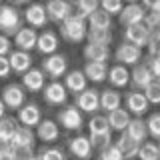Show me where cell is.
<instances>
[{"label": "cell", "mask_w": 160, "mask_h": 160, "mask_svg": "<svg viewBox=\"0 0 160 160\" xmlns=\"http://www.w3.org/2000/svg\"><path fill=\"white\" fill-rule=\"evenodd\" d=\"M86 30H88V24H86V18L78 16V14H72L68 16L64 22L58 24V32L66 42L70 44H78L82 42L84 36H86Z\"/></svg>", "instance_id": "cell-1"}, {"label": "cell", "mask_w": 160, "mask_h": 160, "mask_svg": "<svg viewBox=\"0 0 160 160\" xmlns=\"http://www.w3.org/2000/svg\"><path fill=\"white\" fill-rule=\"evenodd\" d=\"M22 26H24L22 12L12 4H0V34L10 38Z\"/></svg>", "instance_id": "cell-2"}, {"label": "cell", "mask_w": 160, "mask_h": 160, "mask_svg": "<svg viewBox=\"0 0 160 160\" xmlns=\"http://www.w3.org/2000/svg\"><path fill=\"white\" fill-rule=\"evenodd\" d=\"M56 124L64 130H70V132H80L84 126V116L74 104H68L56 112Z\"/></svg>", "instance_id": "cell-3"}, {"label": "cell", "mask_w": 160, "mask_h": 160, "mask_svg": "<svg viewBox=\"0 0 160 160\" xmlns=\"http://www.w3.org/2000/svg\"><path fill=\"white\" fill-rule=\"evenodd\" d=\"M40 70H42V74L46 78L58 80L68 72V58L64 56V54H60V52L44 56V60L40 62Z\"/></svg>", "instance_id": "cell-4"}, {"label": "cell", "mask_w": 160, "mask_h": 160, "mask_svg": "<svg viewBox=\"0 0 160 160\" xmlns=\"http://www.w3.org/2000/svg\"><path fill=\"white\" fill-rule=\"evenodd\" d=\"M0 100L6 106V110H14L16 112L18 108H22L26 104V92L24 88L16 82H10L2 88V94H0Z\"/></svg>", "instance_id": "cell-5"}, {"label": "cell", "mask_w": 160, "mask_h": 160, "mask_svg": "<svg viewBox=\"0 0 160 160\" xmlns=\"http://www.w3.org/2000/svg\"><path fill=\"white\" fill-rule=\"evenodd\" d=\"M98 96H100V92L96 88H86V90H82L80 94L74 96V106H76L82 114H92L94 116V114L100 110Z\"/></svg>", "instance_id": "cell-6"}, {"label": "cell", "mask_w": 160, "mask_h": 160, "mask_svg": "<svg viewBox=\"0 0 160 160\" xmlns=\"http://www.w3.org/2000/svg\"><path fill=\"white\" fill-rule=\"evenodd\" d=\"M44 10H46L48 22H54V24L64 22L68 16H72V14H74L72 4L66 2V0H48V2L44 4Z\"/></svg>", "instance_id": "cell-7"}, {"label": "cell", "mask_w": 160, "mask_h": 160, "mask_svg": "<svg viewBox=\"0 0 160 160\" xmlns=\"http://www.w3.org/2000/svg\"><path fill=\"white\" fill-rule=\"evenodd\" d=\"M42 96H44V102H46L48 106H66L68 92H66V88L62 86V82L52 80V82L44 84Z\"/></svg>", "instance_id": "cell-8"}, {"label": "cell", "mask_w": 160, "mask_h": 160, "mask_svg": "<svg viewBox=\"0 0 160 160\" xmlns=\"http://www.w3.org/2000/svg\"><path fill=\"white\" fill-rule=\"evenodd\" d=\"M22 18H24V22L28 24V28H34V30L44 28V26L48 24L44 4H40V2H32V4H28L26 10L22 12Z\"/></svg>", "instance_id": "cell-9"}, {"label": "cell", "mask_w": 160, "mask_h": 160, "mask_svg": "<svg viewBox=\"0 0 160 160\" xmlns=\"http://www.w3.org/2000/svg\"><path fill=\"white\" fill-rule=\"evenodd\" d=\"M114 60H116V64L120 66H136V64L142 60V50L132 46V44H126L122 42L120 46L116 48V52H114Z\"/></svg>", "instance_id": "cell-10"}, {"label": "cell", "mask_w": 160, "mask_h": 160, "mask_svg": "<svg viewBox=\"0 0 160 160\" xmlns=\"http://www.w3.org/2000/svg\"><path fill=\"white\" fill-rule=\"evenodd\" d=\"M124 104H126V112L128 114H134L136 118H142L144 114L148 112V100L144 98L142 92H138V90H130V92L124 96Z\"/></svg>", "instance_id": "cell-11"}, {"label": "cell", "mask_w": 160, "mask_h": 160, "mask_svg": "<svg viewBox=\"0 0 160 160\" xmlns=\"http://www.w3.org/2000/svg\"><path fill=\"white\" fill-rule=\"evenodd\" d=\"M68 152H70V156L76 158V160H90L92 154H94V150L88 142V136L78 134V136L68 140Z\"/></svg>", "instance_id": "cell-12"}, {"label": "cell", "mask_w": 160, "mask_h": 160, "mask_svg": "<svg viewBox=\"0 0 160 160\" xmlns=\"http://www.w3.org/2000/svg\"><path fill=\"white\" fill-rule=\"evenodd\" d=\"M16 112H18V122H20V126L36 128L38 122L42 120V110H40V106H38V104H34V102H26L22 108H18Z\"/></svg>", "instance_id": "cell-13"}, {"label": "cell", "mask_w": 160, "mask_h": 160, "mask_svg": "<svg viewBox=\"0 0 160 160\" xmlns=\"http://www.w3.org/2000/svg\"><path fill=\"white\" fill-rule=\"evenodd\" d=\"M144 14H146V10L140 6L138 2H132V4L122 6V10L118 12V22L122 24L124 28H126V26H134V24H140L144 20Z\"/></svg>", "instance_id": "cell-14"}, {"label": "cell", "mask_w": 160, "mask_h": 160, "mask_svg": "<svg viewBox=\"0 0 160 160\" xmlns=\"http://www.w3.org/2000/svg\"><path fill=\"white\" fill-rule=\"evenodd\" d=\"M148 36H150V30L144 26L142 22L140 24H134V26H126L124 28V42L126 44H132L142 50L148 42Z\"/></svg>", "instance_id": "cell-15"}, {"label": "cell", "mask_w": 160, "mask_h": 160, "mask_svg": "<svg viewBox=\"0 0 160 160\" xmlns=\"http://www.w3.org/2000/svg\"><path fill=\"white\" fill-rule=\"evenodd\" d=\"M44 84H46V76L42 74V70L32 66V68L28 70V72H24V74H22V84H20V86L24 88V92H32V94H36V92H42Z\"/></svg>", "instance_id": "cell-16"}, {"label": "cell", "mask_w": 160, "mask_h": 160, "mask_svg": "<svg viewBox=\"0 0 160 160\" xmlns=\"http://www.w3.org/2000/svg\"><path fill=\"white\" fill-rule=\"evenodd\" d=\"M6 58H8V64H10V72H14V74L22 76L24 72H28L32 68V56H30V52H22V50L12 48V52Z\"/></svg>", "instance_id": "cell-17"}, {"label": "cell", "mask_w": 160, "mask_h": 160, "mask_svg": "<svg viewBox=\"0 0 160 160\" xmlns=\"http://www.w3.org/2000/svg\"><path fill=\"white\" fill-rule=\"evenodd\" d=\"M152 80H156V78L150 74V70L144 66L142 60H140L136 66H132V72H130V80H128V84H130V86H132L134 90H138V92H140V90H144L150 82H152Z\"/></svg>", "instance_id": "cell-18"}, {"label": "cell", "mask_w": 160, "mask_h": 160, "mask_svg": "<svg viewBox=\"0 0 160 160\" xmlns=\"http://www.w3.org/2000/svg\"><path fill=\"white\" fill-rule=\"evenodd\" d=\"M34 142H36V136H34L32 128H26V126H20L14 130L12 138H10L8 146L12 150H18V148H34Z\"/></svg>", "instance_id": "cell-19"}, {"label": "cell", "mask_w": 160, "mask_h": 160, "mask_svg": "<svg viewBox=\"0 0 160 160\" xmlns=\"http://www.w3.org/2000/svg\"><path fill=\"white\" fill-rule=\"evenodd\" d=\"M62 86L66 88L68 94H74V96H76V94H80L82 90L88 88V80L82 74V70H70V72L64 74V84Z\"/></svg>", "instance_id": "cell-20"}, {"label": "cell", "mask_w": 160, "mask_h": 160, "mask_svg": "<svg viewBox=\"0 0 160 160\" xmlns=\"http://www.w3.org/2000/svg\"><path fill=\"white\" fill-rule=\"evenodd\" d=\"M36 38H38V32L34 28L22 26L16 34H14V46H16V50L30 52L32 48H36Z\"/></svg>", "instance_id": "cell-21"}, {"label": "cell", "mask_w": 160, "mask_h": 160, "mask_svg": "<svg viewBox=\"0 0 160 160\" xmlns=\"http://www.w3.org/2000/svg\"><path fill=\"white\" fill-rule=\"evenodd\" d=\"M38 140H42L44 144H52L60 138V126L54 120H40L36 126V134H34Z\"/></svg>", "instance_id": "cell-22"}, {"label": "cell", "mask_w": 160, "mask_h": 160, "mask_svg": "<svg viewBox=\"0 0 160 160\" xmlns=\"http://www.w3.org/2000/svg\"><path fill=\"white\" fill-rule=\"evenodd\" d=\"M36 50L42 56H50V54H56L58 50V34L52 30H44L38 34L36 38Z\"/></svg>", "instance_id": "cell-23"}, {"label": "cell", "mask_w": 160, "mask_h": 160, "mask_svg": "<svg viewBox=\"0 0 160 160\" xmlns=\"http://www.w3.org/2000/svg\"><path fill=\"white\" fill-rule=\"evenodd\" d=\"M82 74L86 76L88 82H94V84H100L106 80V74H108V64L104 62H86L82 68Z\"/></svg>", "instance_id": "cell-24"}, {"label": "cell", "mask_w": 160, "mask_h": 160, "mask_svg": "<svg viewBox=\"0 0 160 160\" xmlns=\"http://www.w3.org/2000/svg\"><path fill=\"white\" fill-rule=\"evenodd\" d=\"M98 102H100V110H104V112L108 114V112H112V110L120 108V104H122V94L114 88H106V90L100 92Z\"/></svg>", "instance_id": "cell-25"}, {"label": "cell", "mask_w": 160, "mask_h": 160, "mask_svg": "<svg viewBox=\"0 0 160 160\" xmlns=\"http://www.w3.org/2000/svg\"><path fill=\"white\" fill-rule=\"evenodd\" d=\"M106 122H108V128H110V132H124L128 126V122H130V114L126 112L124 108H116V110H112V112H108L106 114Z\"/></svg>", "instance_id": "cell-26"}, {"label": "cell", "mask_w": 160, "mask_h": 160, "mask_svg": "<svg viewBox=\"0 0 160 160\" xmlns=\"http://www.w3.org/2000/svg\"><path fill=\"white\" fill-rule=\"evenodd\" d=\"M114 146L120 150V154H122V156L126 158V160H134V158L138 156V148H140V144H138V142H134V140L130 138L126 132H120V136H118L116 142H114Z\"/></svg>", "instance_id": "cell-27"}, {"label": "cell", "mask_w": 160, "mask_h": 160, "mask_svg": "<svg viewBox=\"0 0 160 160\" xmlns=\"http://www.w3.org/2000/svg\"><path fill=\"white\" fill-rule=\"evenodd\" d=\"M82 56L86 62H108L110 58V48L108 46H98V44H86L82 48Z\"/></svg>", "instance_id": "cell-28"}, {"label": "cell", "mask_w": 160, "mask_h": 160, "mask_svg": "<svg viewBox=\"0 0 160 160\" xmlns=\"http://www.w3.org/2000/svg\"><path fill=\"white\" fill-rule=\"evenodd\" d=\"M106 80L112 84V88H124L128 86V80H130V74L126 66H120V64H114L112 68H108V74H106Z\"/></svg>", "instance_id": "cell-29"}, {"label": "cell", "mask_w": 160, "mask_h": 160, "mask_svg": "<svg viewBox=\"0 0 160 160\" xmlns=\"http://www.w3.org/2000/svg\"><path fill=\"white\" fill-rule=\"evenodd\" d=\"M124 132H126L128 136L134 140V142H138V144L146 142V138H148L146 124H144L142 118H130V122H128V126H126Z\"/></svg>", "instance_id": "cell-30"}, {"label": "cell", "mask_w": 160, "mask_h": 160, "mask_svg": "<svg viewBox=\"0 0 160 160\" xmlns=\"http://www.w3.org/2000/svg\"><path fill=\"white\" fill-rule=\"evenodd\" d=\"M88 28H100V30H110V24H112V16L106 14L104 10H94L92 14L86 18Z\"/></svg>", "instance_id": "cell-31"}, {"label": "cell", "mask_w": 160, "mask_h": 160, "mask_svg": "<svg viewBox=\"0 0 160 160\" xmlns=\"http://www.w3.org/2000/svg\"><path fill=\"white\" fill-rule=\"evenodd\" d=\"M84 38L88 40V44L110 46V42H112V32H110V30H100V28H88Z\"/></svg>", "instance_id": "cell-32"}, {"label": "cell", "mask_w": 160, "mask_h": 160, "mask_svg": "<svg viewBox=\"0 0 160 160\" xmlns=\"http://www.w3.org/2000/svg\"><path fill=\"white\" fill-rule=\"evenodd\" d=\"M16 128H18L16 118H12V116L0 118V142L8 146V142H10V138H12V134H14Z\"/></svg>", "instance_id": "cell-33"}, {"label": "cell", "mask_w": 160, "mask_h": 160, "mask_svg": "<svg viewBox=\"0 0 160 160\" xmlns=\"http://www.w3.org/2000/svg\"><path fill=\"white\" fill-rule=\"evenodd\" d=\"M72 8L76 10L74 14H78V16H82V18H88L94 10L100 8V2L98 0H74Z\"/></svg>", "instance_id": "cell-34"}, {"label": "cell", "mask_w": 160, "mask_h": 160, "mask_svg": "<svg viewBox=\"0 0 160 160\" xmlns=\"http://www.w3.org/2000/svg\"><path fill=\"white\" fill-rule=\"evenodd\" d=\"M140 160H160V152H158V144L154 142V140H146V142L140 144L138 148V156Z\"/></svg>", "instance_id": "cell-35"}, {"label": "cell", "mask_w": 160, "mask_h": 160, "mask_svg": "<svg viewBox=\"0 0 160 160\" xmlns=\"http://www.w3.org/2000/svg\"><path fill=\"white\" fill-rule=\"evenodd\" d=\"M88 130H90V134H106V132H110L106 116H102V114H94V116L88 120Z\"/></svg>", "instance_id": "cell-36"}, {"label": "cell", "mask_w": 160, "mask_h": 160, "mask_svg": "<svg viewBox=\"0 0 160 160\" xmlns=\"http://www.w3.org/2000/svg\"><path fill=\"white\" fill-rule=\"evenodd\" d=\"M36 158L38 160H66V154L58 146H44V148L38 150Z\"/></svg>", "instance_id": "cell-37"}, {"label": "cell", "mask_w": 160, "mask_h": 160, "mask_svg": "<svg viewBox=\"0 0 160 160\" xmlns=\"http://www.w3.org/2000/svg\"><path fill=\"white\" fill-rule=\"evenodd\" d=\"M88 142H90V146H92V150L100 152V150H104L106 146L112 144V132H106V134H90Z\"/></svg>", "instance_id": "cell-38"}, {"label": "cell", "mask_w": 160, "mask_h": 160, "mask_svg": "<svg viewBox=\"0 0 160 160\" xmlns=\"http://www.w3.org/2000/svg\"><path fill=\"white\" fill-rule=\"evenodd\" d=\"M144 124H146L148 136H152V140L156 142V140L160 138V114L158 112H152L146 120H144Z\"/></svg>", "instance_id": "cell-39"}, {"label": "cell", "mask_w": 160, "mask_h": 160, "mask_svg": "<svg viewBox=\"0 0 160 160\" xmlns=\"http://www.w3.org/2000/svg\"><path fill=\"white\" fill-rule=\"evenodd\" d=\"M144 98L148 100V104H158L160 102V82L158 80H152L146 88H144Z\"/></svg>", "instance_id": "cell-40"}, {"label": "cell", "mask_w": 160, "mask_h": 160, "mask_svg": "<svg viewBox=\"0 0 160 160\" xmlns=\"http://www.w3.org/2000/svg\"><path fill=\"white\" fill-rule=\"evenodd\" d=\"M98 2H100V10H104L110 16H118V12L124 6L122 0H98Z\"/></svg>", "instance_id": "cell-41"}, {"label": "cell", "mask_w": 160, "mask_h": 160, "mask_svg": "<svg viewBox=\"0 0 160 160\" xmlns=\"http://www.w3.org/2000/svg\"><path fill=\"white\" fill-rule=\"evenodd\" d=\"M96 160H126V158L120 154V150L114 146V144H110V146H106L104 150L96 152Z\"/></svg>", "instance_id": "cell-42"}, {"label": "cell", "mask_w": 160, "mask_h": 160, "mask_svg": "<svg viewBox=\"0 0 160 160\" xmlns=\"http://www.w3.org/2000/svg\"><path fill=\"white\" fill-rule=\"evenodd\" d=\"M142 64L150 70V74H152L156 80L160 78V56H150V54H148V56H144Z\"/></svg>", "instance_id": "cell-43"}, {"label": "cell", "mask_w": 160, "mask_h": 160, "mask_svg": "<svg viewBox=\"0 0 160 160\" xmlns=\"http://www.w3.org/2000/svg\"><path fill=\"white\" fill-rule=\"evenodd\" d=\"M142 24L146 26L150 32L152 30H158V24H160V12H154V10H148L146 14H144V20Z\"/></svg>", "instance_id": "cell-44"}, {"label": "cell", "mask_w": 160, "mask_h": 160, "mask_svg": "<svg viewBox=\"0 0 160 160\" xmlns=\"http://www.w3.org/2000/svg\"><path fill=\"white\" fill-rule=\"evenodd\" d=\"M160 32L158 30H152L148 36V42H146V48H148V54L150 56H158V50H160Z\"/></svg>", "instance_id": "cell-45"}, {"label": "cell", "mask_w": 160, "mask_h": 160, "mask_svg": "<svg viewBox=\"0 0 160 160\" xmlns=\"http://www.w3.org/2000/svg\"><path fill=\"white\" fill-rule=\"evenodd\" d=\"M12 52V42H10L8 36L0 34V56H8Z\"/></svg>", "instance_id": "cell-46"}, {"label": "cell", "mask_w": 160, "mask_h": 160, "mask_svg": "<svg viewBox=\"0 0 160 160\" xmlns=\"http://www.w3.org/2000/svg\"><path fill=\"white\" fill-rule=\"evenodd\" d=\"M140 6L144 10H154V12H160V0H140Z\"/></svg>", "instance_id": "cell-47"}, {"label": "cell", "mask_w": 160, "mask_h": 160, "mask_svg": "<svg viewBox=\"0 0 160 160\" xmlns=\"http://www.w3.org/2000/svg\"><path fill=\"white\" fill-rule=\"evenodd\" d=\"M14 152V158L16 160H26L34 154V148H18V150H12Z\"/></svg>", "instance_id": "cell-48"}, {"label": "cell", "mask_w": 160, "mask_h": 160, "mask_svg": "<svg viewBox=\"0 0 160 160\" xmlns=\"http://www.w3.org/2000/svg\"><path fill=\"white\" fill-rule=\"evenodd\" d=\"M10 64H8V58L6 56H0V78H8L10 76Z\"/></svg>", "instance_id": "cell-49"}, {"label": "cell", "mask_w": 160, "mask_h": 160, "mask_svg": "<svg viewBox=\"0 0 160 160\" xmlns=\"http://www.w3.org/2000/svg\"><path fill=\"white\" fill-rule=\"evenodd\" d=\"M0 160H16L14 158V152L10 146H4L2 150H0Z\"/></svg>", "instance_id": "cell-50"}, {"label": "cell", "mask_w": 160, "mask_h": 160, "mask_svg": "<svg viewBox=\"0 0 160 160\" xmlns=\"http://www.w3.org/2000/svg\"><path fill=\"white\" fill-rule=\"evenodd\" d=\"M10 4H12V6H24V4H30V0H10Z\"/></svg>", "instance_id": "cell-51"}, {"label": "cell", "mask_w": 160, "mask_h": 160, "mask_svg": "<svg viewBox=\"0 0 160 160\" xmlns=\"http://www.w3.org/2000/svg\"><path fill=\"white\" fill-rule=\"evenodd\" d=\"M6 116V106L2 104V100H0V118H4Z\"/></svg>", "instance_id": "cell-52"}, {"label": "cell", "mask_w": 160, "mask_h": 160, "mask_svg": "<svg viewBox=\"0 0 160 160\" xmlns=\"http://www.w3.org/2000/svg\"><path fill=\"white\" fill-rule=\"evenodd\" d=\"M26 160H38V158H36V154H32V156H30V158H26Z\"/></svg>", "instance_id": "cell-53"}, {"label": "cell", "mask_w": 160, "mask_h": 160, "mask_svg": "<svg viewBox=\"0 0 160 160\" xmlns=\"http://www.w3.org/2000/svg\"><path fill=\"white\" fill-rule=\"evenodd\" d=\"M122 2H128V4H132V2H138V0H122Z\"/></svg>", "instance_id": "cell-54"}, {"label": "cell", "mask_w": 160, "mask_h": 160, "mask_svg": "<svg viewBox=\"0 0 160 160\" xmlns=\"http://www.w3.org/2000/svg\"><path fill=\"white\" fill-rule=\"evenodd\" d=\"M66 2H70V4H74V0H66Z\"/></svg>", "instance_id": "cell-55"}, {"label": "cell", "mask_w": 160, "mask_h": 160, "mask_svg": "<svg viewBox=\"0 0 160 160\" xmlns=\"http://www.w3.org/2000/svg\"><path fill=\"white\" fill-rule=\"evenodd\" d=\"M0 4H2V0H0Z\"/></svg>", "instance_id": "cell-56"}, {"label": "cell", "mask_w": 160, "mask_h": 160, "mask_svg": "<svg viewBox=\"0 0 160 160\" xmlns=\"http://www.w3.org/2000/svg\"><path fill=\"white\" fill-rule=\"evenodd\" d=\"M46 2H48V0H46Z\"/></svg>", "instance_id": "cell-57"}]
</instances>
